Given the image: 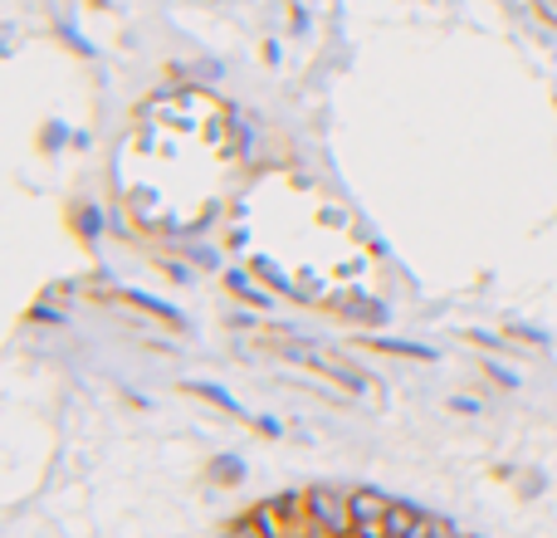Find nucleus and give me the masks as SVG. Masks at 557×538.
Listing matches in <instances>:
<instances>
[{
	"label": "nucleus",
	"mask_w": 557,
	"mask_h": 538,
	"mask_svg": "<svg viewBox=\"0 0 557 538\" xmlns=\"http://www.w3.org/2000/svg\"><path fill=\"white\" fill-rule=\"evenodd\" d=\"M308 514H313L318 529L327 534H352V494L343 490H327V485H318V490H308Z\"/></svg>",
	"instance_id": "1"
}]
</instances>
